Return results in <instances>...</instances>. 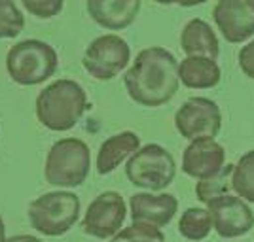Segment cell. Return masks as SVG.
Here are the masks:
<instances>
[{"instance_id": "6da1fadb", "label": "cell", "mask_w": 254, "mask_h": 242, "mask_svg": "<svg viewBox=\"0 0 254 242\" xmlns=\"http://www.w3.org/2000/svg\"><path fill=\"white\" fill-rule=\"evenodd\" d=\"M127 95L137 104L158 108L173 100L180 87L177 57L165 48H146L135 57L124 78Z\"/></svg>"}, {"instance_id": "7a4b0ae2", "label": "cell", "mask_w": 254, "mask_h": 242, "mask_svg": "<svg viewBox=\"0 0 254 242\" xmlns=\"http://www.w3.org/2000/svg\"><path fill=\"white\" fill-rule=\"evenodd\" d=\"M87 95L74 80H57L46 85L36 98V117L50 131H68L84 117Z\"/></svg>"}, {"instance_id": "3957f363", "label": "cell", "mask_w": 254, "mask_h": 242, "mask_svg": "<svg viewBox=\"0 0 254 242\" xmlns=\"http://www.w3.org/2000/svg\"><path fill=\"white\" fill-rule=\"evenodd\" d=\"M89 169L91 151L84 140L61 138L48 151L44 176L48 184L57 188H78L85 182Z\"/></svg>"}, {"instance_id": "277c9868", "label": "cell", "mask_w": 254, "mask_h": 242, "mask_svg": "<svg viewBox=\"0 0 254 242\" xmlns=\"http://www.w3.org/2000/svg\"><path fill=\"white\" fill-rule=\"evenodd\" d=\"M59 57L42 40H21L11 46L6 57V70L19 85H40L57 72Z\"/></svg>"}, {"instance_id": "5b68a950", "label": "cell", "mask_w": 254, "mask_h": 242, "mask_svg": "<svg viewBox=\"0 0 254 242\" xmlns=\"http://www.w3.org/2000/svg\"><path fill=\"white\" fill-rule=\"evenodd\" d=\"M27 216L32 229L46 237H61L80 218V199L72 191H50L31 200Z\"/></svg>"}, {"instance_id": "8992f818", "label": "cell", "mask_w": 254, "mask_h": 242, "mask_svg": "<svg viewBox=\"0 0 254 242\" xmlns=\"http://www.w3.org/2000/svg\"><path fill=\"white\" fill-rule=\"evenodd\" d=\"M127 180L140 190L161 191L177 176V163L169 149L159 144H146L127 159Z\"/></svg>"}, {"instance_id": "52a82bcc", "label": "cell", "mask_w": 254, "mask_h": 242, "mask_svg": "<svg viewBox=\"0 0 254 242\" xmlns=\"http://www.w3.org/2000/svg\"><path fill=\"white\" fill-rule=\"evenodd\" d=\"M129 59L131 48L124 38L116 34H103L87 46L82 64L91 78L108 82L116 78L122 70H126Z\"/></svg>"}, {"instance_id": "ba28073f", "label": "cell", "mask_w": 254, "mask_h": 242, "mask_svg": "<svg viewBox=\"0 0 254 242\" xmlns=\"http://www.w3.org/2000/svg\"><path fill=\"white\" fill-rule=\"evenodd\" d=\"M175 127L186 140L216 138L222 131V112L218 104L205 97H191L175 114Z\"/></svg>"}, {"instance_id": "9c48e42d", "label": "cell", "mask_w": 254, "mask_h": 242, "mask_svg": "<svg viewBox=\"0 0 254 242\" xmlns=\"http://www.w3.org/2000/svg\"><path fill=\"white\" fill-rule=\"evenodd\" d=\"M127 218L126 199L118 191H105L89 202L85 216L82 220V229L85 235L106 241L112 239Z\"/></svg>"}, {"instance_id": "30bf717a", "label": "cell", "mask_w": 254, "mask_h": 242, "mask_svg": "<svg viewBox=\"0 0 254 242\" xmlns=\"http://www.w3.org/2000/svg\"><path fill=\"white\" fill-rule=\"evenodd\" d=\"M211 212L214 231L220 239H237L243 237L254 227V212L249 202L239 195H222L207 202Z\"/></svg>"}, {"instance_id": "8fae6325", "label": "cell", "mask_w": 254, "mask_h": 242, "mask_svg": "<svg viewBox=\"0 0 254 242\" xmlns=\"http://www.w3.org/2000/svg\"><path fill=\"white\" fill-rule=\"evenodd\" d=\"M212 19L226 42L241 44L253 38L254 11L245 0H218L212 10Z\"/></svg>"}, {"instance_id": "7c38bea8", "label": "cell", "mask_w": 254, "mask_h": 242, "mask_svg": "<svg viewBox=\"0 0 254 242\" xmlns=\"http://www.w3.org/2000/svg\"><path fill=\"white\" fill-rule=\"evenodd\" d=\"M226 167V149L214 138L191 140L182 153V170L191 178L205 180Z\"/></svg>"}, {"instance_id": "4fadbf2b", "label": "cell", "mask_w": 254, "mask_h": 242, "mask_svg": "<svg viewBox=\"0 0 254 242\" xmlns=\"http://www.w3.org/2000/svg\"><path fill=\"white\" fill-rule=\"evenodd\" d=\"M129 210L135 223H148L161 229L177 216L179 200L171 193H135L129 199Z\"/></svg>"}, {"instance_id": "5bb4252c", "label": "cell", "mask_w": 254, "mask_h": 242, "mask_svg": "<svg viewBox=\"0 0 254 242\" xmlns=\"http://www.w3.org/2000/svg\"><path fill=\"white\" fill-rule=\"evenodd\" d=\"M87 13L108 31H124L133 25L140 11V0H87Z\"/></svg>"}, {"instance_id": "9a60e30c", "label": "cell", "mask_w": 254, "mask_h": 242, "mask_svg": "<svg viewBox=\"0 0 254 242\" xmlns=\"http://www.w3.org/2000/svg\"><path fill=\"white\" fill-rule=\"evenodd\" d=\"M180 48L186 57H209L216 61L220 55V42L216 32L199 17H193L184 25L180 32Z\"/></svg>"}, {"instance_id": "2e32d148", "label": "cell", "mask_w": 254, "mask_h": 242, "mask_svg": "<svg viewBox=\"0 0 254 242\" xmlns=\"http://www.w3.org/2000/svg\"><path fill=\"white\" fill-rule=\"evenodd\" d=\"M138 149H140V138L133 131H124L106 138L97 153V172L101 176L110 174Z\"/></svg>"}, {"instance_id": "e0dca14e", "label": "cell", "mask_w": 254, "mask_h": 242, "mask_svg": "<svg viewBox=\"0 0 254 242\" xmlns=\"http://www.w3.org/2000/svg\"><path fill=\"white\" fill-rule=\"evenodd\" d=\"M180 84L188 89H212L220 84L222 70L214 59L186 57L179 63Z\"/></svg>"}, {"instance_id": "ac0fdd59", "label": "cell", "mask_w": 254, "mask_h": 242, "mask_svg": "<svg viewBox=\"0 0 254 242\" xmlns=\"http://www.w3.org/2000/svg\"><path fill=\"white\" fill-rule=\"evenodd\" d=\"M214 229V223H212V216L207 208H188L180 216L179 220V231L184 239L193 242H199L203 239H207L211 231Z\"/></svg>"}, {"instance_id": "d6986e66", "label": "cell", "mask_w": 254, "mask_h": 242, "mask_svg": "<svg viewBox=\"0 0 254 242\" xmlns=\"http://www.w3.org/2000/svg\"><path fill=\"white\" fill-rule=\"evenodd\" d=\"M233 191L247 202H254V149L247 151L233 167Z\"/></svg>"}, {"instance_id": "ffe728a7", "label": "cell", "mask_w": 254, "mask_h": 242, "mask_svg": "<svg viewBox=\"0 0 254 242\" xmlns=\"http://www.w3.org/2000/svg\"><path fill=\"white\" fill-rule=\"evenodd\" d=\"M233 167L235 165H226L218 174H214L211 178L199 180L195 186V195L201 202H209V200L228 195L233 190L232 186V176H233Z\"/></svg>"}, {"instance_id": "44dd1931", "label": "cell", "mask_w": 254, "mask_h": 242, "mask_svg": "<svg viewBox=\"0 0 254 242\" xmlns=\"http://www.w3.org/2000/svg\"><path fill=\"white\" fill-rule=\"evenodd\" d=\"M25 29V17L13 0H0V40L15 38Z\"/></svg>"}, {"instance_id": "7402d4cb", "label": "cell", "mask_w": 254, "mask_h": 242, "mask_svg": "<svg viewBox=\"0 0 254 242\" xmlns=\"http://www.w3.org/2000/svg\"><path fill=\"white\" fill-rule=\"evenodd\" d=\"M110 242H165V235L159 231V227L133 221V225L118 231Z\"/></svg>"}, {"instance_id": "603a6c76", "label": "cell", "mask_w": 254, "mask_h": 242, "mask_svg": "<svg viewBox=\"0 0 254 242\" xmlns=\"http://www.w3.org/2000/svg\"><path fill=\"white\" fill-rule=\"evenodd\" d=\"M21 2L25 10L40 19H50L59 15L64 4V0H21Z\"/></svg>"}, {"instance_id": "cb8c5ba5", "label": "cell", "mask_w": 254, "mask_h": 242, "mask_svg": "<svg viewBox=\"0 0 254 242\" xmlns=\"http://www.w3.org/2000/svg\"><path fill=\"white\" fill-rule=\"evenodd\" d=\"M237 61H239L241 72H243L247 78L254 80V38L247 44V46L241 48V51L237 55Z\"/></svg>"}, {"instance_id": "d4e9b609", "label": "cell", "mask_w": 254, "mask_h": 242, "mask_svg": "<svg viewBox=\"0 0 254 242\" xmlns=\"http://www.w3.org/2000/svg\"><path fill=\"white\" fill-rule=\"evenodd\" d=\"M4 242H44V241L36 239V237H32V235H15V237L6 239Z\"/></svg>"}, {"instance_id": "484cf974", "label": "cell", "mask_w": 254, "mask_h": 242, "mask_svg": "<svg viewBox=\"0 0 254 242\" xmlns=\"http://www.w3.org/2000/svg\"><path fill=\"white\" fill-rule=\"evenodd\" d=\"M205 2H209V0H175V4H179L180 8H193V6H199Z\"/></svg>"}, {"instance_id": "4316f807", "label": "cell", "mask_w": 254, "mask_h": 242, "mask_svg": "<svg viewBox=\"0 0 254 242\" xmlns=\"http://www.w3.org/2000/svg\"><path fill=\"white\" fill-rule=\"evenodd\" d=\"M6 241V225H4V220L0 216V242Z\"/></svg>"}, {"instance_id": "83f0119b", "label": "cell", "mask_w": 254, "mask_h": 242, "mask_svg": "<svg viewBox=\"0 0 254 242\" xmlns=\"http://www.w3.org/2000/svg\"><path fill=\"white\" fill-rule=\"evenodd\" d=\"M154 2H158V4H163V6H167V4H175V0H154Z\"/></svg>"}, {"instance_id": "f1b7e54d", "label": "cell", "mask_w": 254, "mask_h": 242, "mask_svg": "<svg viewBox=\"0 0 254 242\" xmlns=\"http://www.w3.org/2000/svg\"><path fill=\"white\" fill-rule=\"evenodd\" d=\"M245 2H247V4H249V8L254 11V0H245Z\"/></svg>"}]
</instances>
